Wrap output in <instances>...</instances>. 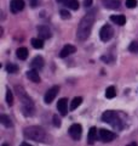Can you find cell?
<instances>
[{
    "label": "cell",
    "instance_id": "836d02e7",
    "mask_svg": "<svg viewBox=\"0 0 138 146\" xmlns=\"http://www.w3.org/2000/svg\"><path fill=\"white\" fill-rule=\"evenodd\" d=\"M1 146H9V145H7V144H3Z\"/></svg>",
    "mask_w": 138,
    "mask_h": 146
},
{
    "label": "cell",
    "instance_id": "5b68a950",
    "mask_svg": "<svg viewBox=\"0 0 138 146\" xmlns=\"http://www.w3.org/2000/svg\"><path fill=\"white\" fill-rule=\"evenodd\" d=\"M113 35H114V31L110 25H104L99 31V38L104 43L109 42V40L113 38Z\"/></svg>",
    "mask_w": 138,
    "mask_h": 146
},
{
    "label": "cell",
    "instance_id": "4dcf8cb0",
    "mask_svg": "<svg viewBox=\"0 0 138 146\" xmlns=\"http://www.w3.org/2000/svg\"><path fill=\"white\" fill-rule=\"evenodd\" d=\"M38 4H39L38 0H30V5H32V7H36V6H38Z\"/></svg>",
    "mask_w": 138,
    "mask_h": 146
},
{
    "label": "cell",
    "instance_id": "6da1fadb",
    "mask_svg": "<svg viewBox=\"0 0 138 146\" xmlns=\"http://www.w3.org/2000/svg\"><path fill=\"white\" fill-rule=\"evenodd\" d=\"M95 11H91V12H87L86 15L81 18L79 26H78V31H76V36L78 39L84 42L87 38L90 36L91 34V31H92V27L95 25V20H96V15H95Z\"/></svg>",
    "mask_w": 138,
    "mask_h": 146
},
{
    "label": "cell",
    "instance_id": "f546056e",
    "mask_svg": "<svg viewBox=\"0 0 138 146\" xmlns=\"http://www.w3.org/2000/svg\"><path fill=\"white\" fill-rule=\"evenodd\" d=\"M92 5V0H84V6L85 7H90Z\"/></svg>",
    "mask_w": 138,
    "mask_h": 146
},
{
    "label": "cell",
    "instance_id": "7402d4cb",
    "mask_svg": "<svg viewBox=\"0 0 138 146\" xmlns=\"http://www.w3.org/2000/svg\"><path fill=\"white\" fill-rule=\"evenodd\" d=\"M115 95H116V90H115V88L112 85V86H108L107 90H105V98L107 99H113Z\"/></svg>",
    "mask_w": 138,
    "mask_h": 146
},
{
    "label": "cell",
    "instance_id": "1f68e13d",
    "mask_svg": "<svg viewBox=\"0 0 138 146\" xmlns=\"http://www.w3.org/2000/svg\"><path fill=\"white\" fill-rule=\"evenodd\" d=\"M20 146H32V145H29L28 143H22V144H21Z\"/></svg>",
    "mask_w": 138,
    "mask_h": 146
},
{
    "label": "cell",
    "instance_id": "9c48e42d",
    "mask_svg": "<svg viewBox=\"0 0 138 146\" xmlns=\"http://www.w3.org/2000/svg\"><path fill=\"white\" fill-rule=\"evenodd\" d=\"M10 9L12 13H18L24 9V0H11Z\"/></svg>",
    "mask_w": 138,
    "mask_h": 146
},
{
    "label": "cell",
    "instance_id": "7a4b0ae2",
    "mask_svg": "<svg viewBox=\"0 0 138 146\" xmlns=\"http://www.w3.org/2000/svg\"><path fill=\"white\" fill-rule=\"evenodd\" d=\"M15 90L20 98L21 102H22V111H23V115L24 116H33V112H34V104H33V100H32L27 93L24 91V89L20 85H16L15 86Z\"/></svg>",
    "mask_w": 138,
    "mask_h": 146
},
{
    "label": "cell",
    "instance_id": "484cf974",
    "mask_svg": "<svg viewBox=\"0 0 138 146\" xmlns=\"http://www.w3.org/2000/svg\"><path fill=\"white\" fill-rule=\"evenodd\" d=\"M128 50H130L131 52H138V42H132L130 44V46H128Z\"/></svg>",
    "mask_w": 138,
    "mask_h": 146
},
{
    "label": "cell",
    "instance_id": "2e32d148",
    "mask_svg": "<svg viewBox=\"0 0 138 146\" xmlns=\"http://www.w3.org/2000/svg\"><path fill=\"white\" fill-rule=\"evenodd\" d=\"M30 66L33 70H41V68L44 67V58L41 56H36L33 58V61H32Z\"/></svg>",
    "mask_w": 138,
    "mask_h": 146
},
{
    "label": "cell",
    "instance_id": "f1b7e54d",
    "mask_svg": "<svg viewBox=\"0 0 138 146\" xmlns=\"http://www.w3.org/2000/svg\"><path fill=\"white\" fill-rule=\"evenodd\" d=\"M53 125L55 127H61V119H59V118H58V116L57 115H55L53 116Z\"/></svg>",
    "mask_w": 138,
    "mask_h": 146
},
{
    "label": "cell",
    "instance_id": "cb8c5ba5",
    "mask_svg": "<svg viewBox=\"0 0 138 146\" xmlns=\"http://www.w3.org/2000/svg\"><path fill=\"white\" fill-rule=\"evenodd\" d=\"M6 102H7L9 106H12V104H13V95H12V91L10 89L6 90Z\"/></svg>",
    "mask_w": 138,
    "mask_h": 146
},
{
    "label": "cell",
    "instance_id": "3957f363",
    "mask_svg": "<svg viewBox=\"0 0 138 146\" xmlns=\"http://www.w3.org/2000/svg\"><path fill=\"white\" fill-rule=\"evenodd\" d=\"M23 134L27 139L33 140V141H38V143H43L46 138V133L45 130L39 125H30L24 128Z\"/></svg>",
    "mask_w": 138,
    "mask_h": 146
},
{
    "label": "cell",
    "instance_id": "44dd1931",
    "mask_svg": "<svg viewBox=\"0 0 138 146\" xmlns=\"http://www.w3.org/2000/svg\"><path fill=\"white\" fill-rule=\"evenodd\" d=\"M32 45H33V48H35V49H43L44 42H43V39H40V38H33L32 39Z\"/></svg>",
    "mask_w": 138,
    "mask_h": 146
},
{
    "label": "cell",
    "instance_id": "ac0fdd59",
    "mask_svg": "<svg viewBox=\"0 0 138 146\" xmlns=\"http://www.w3.org/2000/svg\"><path fill=\"white\" fill-rule=\"evenodd\" d=\"M96 139H97V129L95 127H91L89 130V134H87V141H89L90 145H92Z\"/></svg>",
    "mask_w": 138,
    "mask_h": 146
},
{
    "label": "cell",
    "instance_id": "9a60e30c",
    "mask_svg": "<svg viewBox=\"0 0 138 146\" xmlns=\"http://www.w3.org/2000/svg\"><path fill=\"white\" fill-rule=\"evenodd\" d=\"M27 78H28L29 80H32L33 83H40V80H41L39 73L36 70H30V71L27 72Z\"/></svg>",
    "mask_w": 138,
    "mask_h": 146
},
{
    "label": "cell",
    "instance_id": "30bf717a",
    "mask_svg": "<svg viewBox=\"0 0 138 146\" xmlns=\"http://www.w3.org/2000/svg\"><path fill=\"white\" fill-rule=\"evenodd\" d=\"M38 34L40 39H49L51 38V29L47 26H39L38 27Z\"/></svg>",
    "mask_w": 138,
    "mask_h": 146
},
{
    "label": "cell",
    "instance_id": "8992f818",
    "mask_svg": "<svg viewBox=\"0 0 138 146\" xmlns=\"http://www.w3.org/2000/svg\"><path fill=\"white\" fill-rule=\"evenodd\" d=\"M68 131L73 140H80L82 135V127L80 124H78V123H74V124L70 125Z\"/></svg>",
    "mask_w": 138,
    "mask_h": 146
},
{
    "label": "cell",
    "instance_id": "d6a6232c",
    "mask_svg": "<svg viewBox=\"0 0 138 146\" xmlns=\"http://www.w3.org/2000/svg\"><path fill=\"white\" fill-rule=\"evenodd\" d=\"M132 146H137V144H136V143H133V144H132Z\"/></svg>",
    "mask_w": 138,
    "mask_h": 146
},
{
    "label": "cell",
    "instance_id": "8fae6325",
    "mask_svg": "<svg viewBox=\"0 0 138 146\" xmlns=\"http://www.w3.org/2000/svg\"><path fill=\"white\" fill-rule=\"evenodd\" d=\"M76 51V48L74 46V45H72V44H67V45H64L63 49L61 50V52H59V57H67L69 56V55H72V54H74Z\"/></svg>",
    "mask_w": 138,
    "mask_h": 146
},
{
    "label": "cell",
    "instance_id": "e0dca14e",
    "mask_svg": "<svg viewBox=\"0 0 138 146\" xmlns=\"http://www.w3.org/2000/svg\"><path fill=\"white\" fill-rule=\"evenodd\" d=\"M110 21L114 22L118 26H124L126 23V17L124 15H113V16H110Z\"/></svg>",
    "mask_w": 138,
    "mask_h": 146
},
{
    "label": "cell",
    "instance_id": "ffe728a7",
    "mask_svg": "<svg viewBox=\"0 0 138 146\" xmlns=\"http://www.w3.org/2000/svg\"><path fill=\"white\" fill-rule=\"evenodd\" d=\"M81 102H82V98H80V96L74 98V99H73V101H72V104H70V111H74V110H76L81 105Z\"/></svg>",
    "mask_w": 138,
    "mask_h": 146
},
{
    "label": "cell",
    "instance_id": "d6986e66",
    "mask_svg": "<svg viewBox=\"0 0 138 146\" xmlns=\"http://www.w3.org/2000/svg\"><path fill=\"white\" fill-rule=\"evenodd\" d=\"M16 54L20 60H26V58L28 57V50H27V48H18Z\"/></svg>",
    "mask_w": 138,
    "mask_h": 146
},
{
    "label": "cell",
    "instance_id": "7c38bea8",
    "mask_svg": "<svg viewBox=\"0 0 138 146\" xmlns=\"http://www.w3.org/2000/svg\"><path fill=\"white\" fill-rule=\"evenodd\" d=\"M57 3L63 4L64 6H67L68 9H72V10H78L80 6L78 0H57Z\"/></svg>",
    "mask_w": 138,
    "mask_h": 146
},
{
    "label": "cell",
    "instance_id": "d4e9b609",
    "mask_svg": "<svg viewBox=\"0 0 138 146\" xmlns=\"http://www.w3.org/2000/svg\"><path fill=\"white\" fill-rule=\"evenodd\" d=\"M6 71L9 73H16L18 71V67L16 65H13V63H9V65L6 66Z\"/></svg>",
    "mask_w": 138,
    "mask_h": 146
},
{
    "label": "cell",
    "instance_id": "52a82bcc",
    "mask_svg": "<svg viewBox=\"0 0 138 146\" xmlns=\"http://www.w3.org/2000/svg\"><path fill=\"white\" fill-rule=\"evenodd\" d=\"M58 91H59V86L58 85H55L52 86V88H50L47 91H46V94H45V96H44V101L45 104H51L55 98L57 96V94H58Z\"/></svg>",
    "mask_w": 138,
    "mask_h": 146
},
{
    "label": "cell",
    "instance_id": "277c9868",
    "mask_svg": "<svg viewBox=\"0 0 138 146\" xmlns=\"http://www.w3.org/2000/svg\"><path fill=\"white\" fill-rule=\"evenodd\" d=\"M102 121L110 124L113 128H115V129H122V122L115 111H112V110L105 111L102 115Z\"/></svg>",
    "mask_w": 138,
    "mask_h": 146
},
{
    "label": "cell",
    "instance_id": "83f0119b",
    "mask_svg": "<svg viewBox=\"0 0 138 146\" xmlns=\"http://www.w3.org/2000/svg\"><path fill=\"white\" fill-rule=\"evenodd\" d=\"M59 13H61V17L63 18V20H68V18L70 17V13H69L67 10H61Z\"/></svg>",
    "mask_w": 138,
    "mask_h": 146
},
{
    "label": "cell",
    "instance_id": "ba28073f",
    "mask_svg": "<svg viewBox=\"0 0 138 146\" xmlns=\"http://www.w3.org/2000/svg\"><path fill=\"white\" fill-rule=\"evenodd\" d=\"M115 138H116V135H115L113 131L107 130V129H99V139L102 140L103 143H110V141H113Z\"/></svg>",
    "mask_w": 138,
    "mask_h": 146
},
{
    "label": "cell",
    "instance_id": "5bb4252c",
    "mask_svg": "<svg viewBox=\"0 0 138 146\" xmlns=\"http://www.w3.org/2000/svg\"><path fill=\"white\" fill-rule=\"evenodd\" d=\"M67 105H68V100L67 99H59L58 102H57V110L58 112L61 113L62 116H66L67 115Z\"/></svg>",
    "mask_w": 138,
    "mask_h": 146
},
{
    "label": "cell",
    "instance_id": "4316f807",
    "mask_svg": "<svg viewBox=\"0 0 138 146\" xmlns=\"http://www.w3.org/2000/svg\"><path fill=\"white\" fill-rule=\"evenodd\" d=\"M126 6L128 9H133L137 6V0H126Z\"/></svg>",
    "mask_w": 138,
    "mask_h": 146
},
{
    "label": "cell",
    "instance_id": "603a6c76",
    "mask_svg": "<svg viewBox=\"0 0 138 146\" xmlns=\"http://www.w3.org/2000/svg\"><path fill=\"white\" fill-rule=\"evenodd\" d=\"M0 123H1L3 125H5L6 128H9V127L12 125L11 119H10V118H9L7 116H5V115H1V116H0Z\"/></svg>",
    "mask_w": 138,
    "mask_h": 146
},
{
    "label": "cell",
    "instance_id": "4fadbf2b",
    "mask_svg": "<svg viewBox=\"0 0 138 146\" xmlns=\"http://www.w3.org/2000/svg\"><path fill=\"white\" fill-rule=\"evenodd\" d=\"M104 7L110 9V10H116L120 7V0H102Z\"/></svg>",
    "mask_w": 138,
    "mask_h": 146
}]
</instances>
